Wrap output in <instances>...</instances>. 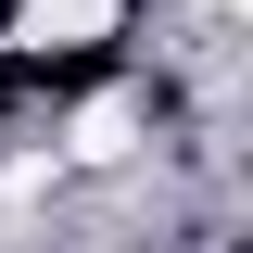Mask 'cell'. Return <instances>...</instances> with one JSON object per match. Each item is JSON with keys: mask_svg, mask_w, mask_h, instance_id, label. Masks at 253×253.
Returning a JSON list of instances; mask_svg holds the SVG:
<instances>
[{"mask_svg": "<svg viewBox=\"0 0 253 253\" xmlns=\"http://www.w3.org/2000/svg\"><path fill=\"white\" fill-rule=\"evenodd\" d=\"M126 0H13V51H101Z\"/></svg>", "mask_w": 253, "mask_h": 253, "instance_id": "1", "label": "cell"}, {"mask_svg": "<svg viewBox=\"0 0 253 253\" xmlns=\"http://www.w3.org/2000/svg\"><path fill=\"white\" fill-rule=\"evenodd\" d=\"M126 139H139V114H126V101H89V114H76V165H114Z\"/></svg>", "mask_w": 253, "mask_h": 253, "instance_id": "2", "label": "cell"}]
</instances>
